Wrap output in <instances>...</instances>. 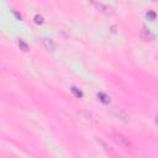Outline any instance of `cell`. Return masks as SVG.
I'll return each mask as SVG.
<instances>
[{"instance_id": "6da1fadb", "label": "cell", "mask_w": 158, "mask_h": 158, "mask_svg": "<svg viewBox=\"0 0 158 158\" xmlns=\"http://www.w3.org/2000/svg\"><path fill=\"white\" fill-rule=\"evenodd\" d=\"M110 138L121 148H123L125 151H131L133 148L131 141L128 139V137H126L123 133L121 132H111L110 133Z\"/></svg>"}, {"instance_id": "7a4b0ae2", "label": "cell", "mask_w": 158, "mask_h": 158, "mask_svg": "<svg viewBox=\"0 0 158 158\" xmlns=\"http://www.w3.org/2000/svg\"><path fill=\"white\" fill-rule=\"evenodd\" d=\"M93 5L99 10V11H101V12H104V14H112L114 12V9L110 6V5H107V4H105V2H93Z\"/></svg>"}, {"instance_id": "3957f363", "label": "cell", "mask_w": 158, "mask_h": 158, "mask_svg": "<svg viewBox=\"0 0 158 158\" xmlns=\"http://www.w3.org/2000/svg\"><path fill=\"white\" fill-rule=\"evenodd\" d=\"M41 46H42L44 49H47V51H53V49L56 48V44H54L53 40H52V38H48V37L41 38Z\"/></svg>"}, {"instance_id": "277c9868", "label": "cell", "mask_w": 158, "mask_h": 158, "mask_svg": "<svg viewBox=\"0 0 158 158\" xmlns=\"http://www.w3.org/2000/svg\"><path fill=\"white\" fill-rule=\"evenodd\" d=\"M96 141H98V143H100V144L105 148V151H107V152H110V153H114L112 148H111L110 146H107V143H106V142H104L102 139H100V138H98V137H96Z\"/></svg>"}, {"instance_id": "5b68a950", "label": "cell", "mask_w": 158, "mask_h": 158, "mask_svg": "<svg viewBox=\"0 0 158 158\" xmlns=\"http://www.w3.org/2000/svg\"><path fill=\"white\" fill-rule=\"evenodd\" d=\"M98 98H99L102 102H109V101H110V98H109L107 95H105L104 93H99V94H98Z\"/></svg>"}, {"instance_id": "8992f818", "label": "cell", "mask_w": 158, "mask_h": 158, "mask_svg": "<svg viewBox=\"0 0 158 158\" xmlns=\"http://www.w3.org/2000/svg\"><path fill=\"white\" fill-rule=\"evenodd\" d=\"M35 19H36V22H37V23H42V22H43V19H42V16H38V15H36V16H35Z\"/></svg>"}, {"instance_id": "52a82bcc", "label": "cell", "mask_w": 158, "mask_h": 158, "mask_svg": "<svg viewBox=\"0 0 158 158\" xmlns=\"http://www.w3.org/2000/svg\"><path fill=\"white\" fill-rule=\"evenodd\" d=\"M19 46H21V47L23 48V51H27V46H26V43H23L21 40L19 41Z\"/></svg>"}]
</instances>
